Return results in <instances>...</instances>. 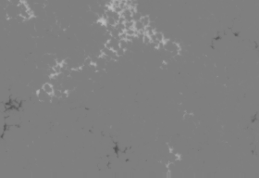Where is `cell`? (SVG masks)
Wrapping results in <instances>:
<instances>
[{
  "mask_svg": "<svg viewBox=\"0 0 259 178\" xmlns=\"http://www.w3.org/2000/svg\"><path fill=\"white\" fill-rule=\"evenodd\" d=\"M47 97H50V96H49V95H47V94L43 90V89H41V90L38 92L37 98H38V99L40 100V101H45Z\"/></svg>",
  "mask_w": 259,
  "mask_h": 178,
  "instance_id": "7a4b0ae2",
  "label": "cell"
},
{
  "mask_svg": "<svg viewBox=\"0 0 259 178\" xmlns=\"http://www.w3.org/2000/svg\"><path fill=\"white\" fill-rule=\"evenodd\" d=\"M143 42L144 45H149V44H152V40H151V37L149 36L148 34L144 33L143 36Z\"/></svg>",
  "mask_w": 259,
  "mask_h": 178,
  "instance_id": "277c9868",
  "label": "cell"
},
{
  "mask_svg": "<svg viewBox=\"0 0 259 178\" xmlns=\"http://www.w3.org/2000/svg\"><path fill=\"white\" fill-rule=\"evenodd\" d=\"M140 21L143 23V25L144 27H147V26L150 25V19H149V17L146 16V15L141 16V18H140Z\"/></svg>",
  "mask_w": 259,
  "mask_h": 178,
  "instance_id": "3957f363",
  "label": "cell"
},
{
  "mask_svg": "<svg viewBox=\"0 0 259 178\" xmlns=\"http://www.w3.org/2000/svg\"><path fill=\"white\" fill-rule=\"evenodd\" d=\"M42 89H43V90H44L47 95H49L50 97L53 96L54 91H55V89H54L53 85L49 84V83H45V84H44L43 86H42Z\"/></svg>",
  "mask_w": 259,
  "mask_h": 178,
  "instance_id": "6da1fadb",
  "label": "cell"
},
{
  "mask_svg": "<svg viewBox=\"0 0 259 178\" xmlns=\"http://www.w3.org/2000/svg\"><path fill=\"white\" fill-rule=\"evenodd\" d=\"M8 1L10 3V5H12V6H16V7H18V6H19V5L21 3L22 0H8Z\"/></svg>",
  "mask_w": 259,
  "mask_h": 178,
  "instance_id": "5b68a950",
  "label": "cell"
}]
</instances>
